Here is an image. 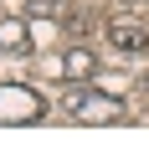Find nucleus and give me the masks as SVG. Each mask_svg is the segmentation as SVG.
Segmentation results:
<instances>
[{"label": "nucleus", "mask_w": 149, "mask_h": 154, "mask_svg": "<svg viewBox=\"0 0 149 154\" xmlns=\"http://www.w3.org/2000/svg\"><path fill=\"white\" fill-rule=\"evenodd\" d=\"M108 41H113V51H129V57H144L149 51V31L139 21H129V16L108 21Z\"/></svg>", "instance_id": "nucleus-3"}, {"label": "nucleus", "mask_w": 149, "mask_h": 154, "mask_svg": "<svg viewBox=\"0 0 149 154\" xmlns=\"http://www.w3.org/2000/svg\"><path fill=\"white\" fill-rule=\"evenodd\" d=\"M0 51H31V21H16V16H0Z\"/></svg>", "instance_id": "nucleus-5"}, {"label": "nucleus", "mask_w": 149, "mask_h": 154, "mask_svg": "<svg viewBox=\"0 0 149 154\" xmlns=\"http://www.w3.org/2000/svg\"><path fill=\"white\" fill-rule=\"evenodd\" d=\"M67 0H31V21H62Z\"/></svg>", "instance_id": "nucleus-6"}, {"label": "nucleus", "mask_w": 149, "mask_h": 154, "mask_svg": "<svg viewBox=\"0 0 149 154\" xmlns=\"http://www.w3.org/2000/svg\"><path fill=\"white\" fill-rule=\"evenodd\" d=\"M123 5H134V0H123Z\"/></svg>", "instance_id": "nucleus-7"}, {"label": "nucleus", "mask_w": 149, "mask_h": 154, "mask_svg": "<svg viewBox=\"0 0 149 154\" xmlns=\"http://www.w3.org/2000/svg\"><path fill=\"white\" fill-rule=\"evenodd\" d=\"M46 103L26 82H0V123H41Z\"/></svg>", "instance_id": "nucleus-1"}, {"label": "nucleus", "mask_w": 149, "mask_h": 154, "mask_svg": "<svg viewBox=\"0 0 149 154\" xmlns=\"http://www.w3.org/2000/svg\"><path fill=\"white\" fill-rule=\"evenodd\" d=\"M67 118H77V123H118L123 118V103L108 98V93H72L67 98Z\"/></svg>", "instance_id": "nucleus-2"}, {"label": "nucleus", "mask_w": 149, "mask_h": 154, "mask_svg": "<svg viewBox=\"0 0 149 154\" xmlns=\"http://www.w3.org/2000/svg\"><path fill=\"white\" fill-rule=\"evenodd\" d=\"M93 72H98V57L88 46H67L62 62H57V77H62V82H88Z\"/></svg>", "instance_id": "nucleus-4"}]
</instances>
